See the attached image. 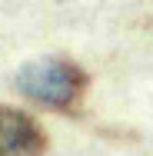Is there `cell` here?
<instances>
[{
	"label": "cell",
	"mask_w": 153,
	"mask_h": 156,
	"mask_svg": "<svg viewBox=\"0 0 153 156\" xmlns=\"http://www.w3.org/2000/svg\"><path fill=\"white\" fill-rule=\"evenodd\" d=\"M17 90L47 110L70 113L83 103L87 73L63 57H47V60H37L17 73Z\"/></svg>",
	"instance_id": "obj_1"
},
{
	"label": "cell",
	"mask_w": 153,
	"mask_h": 156,
	"mask_svg": "<svg viewBox=\"0 0 153 156\" xmlns=\"http://www.w3.org/2000/svg\"><path fill=\"white\" fill-rule=\"evenodd\" d=\"M47 136L24 110L0 106V156H43Z\"/></svg>",
	"instance_id": "obj_2"
}]
</instances>
